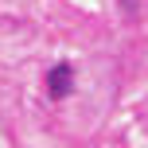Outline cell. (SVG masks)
<instances>
[{
  "label": "cell",
  "instance_id": "cell-1",
  "mask_svg": "<svg viewBox=\"0 0 148 148\" xmlns=\"http://www.w3.org/2000/svg\"><path fill=\"white\" fill-rule=\"evenodd\" d=\"M74 90V66L70 62H59V66H51L47 70V94L59 101V97H66Z\"/></svg>",
  "mask_w": 148,
  "mask_h": 148
}]
</instances>
